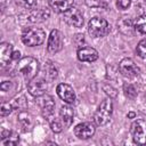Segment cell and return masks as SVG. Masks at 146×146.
<instances>
[{
	"label": "cell",
	"instance_id": "44dd1931",
	"mask_svg": "<svg viewBox=\"0 0 146 146\" xmlns=\"http://www.w3.org/2000/svg\"><path fill=\"white\" fill-rule=\"evenodd\" d=\"M135 31L140 34H146V15L137 17V19L135 21Z\"/></svg>",
	"mask_w": 146,
	"mask_h": 146
},
{
	"label": "cell",
	"instance_id": "52a82bcc",
	"mask_svg": "<svg viewBox=\"0 0 146 146\" xmlns=\"http://www.w3.org/2000/svg\"><path fill=\"white\" fill-rule=\"evenodd\" d=\"M120 73L125 78H135L139 74V68L131 58H123L119 64Z\"/></svg>",
	"mask_w": 146,
	"mask_h": 146
},
{
	"label": "cell",
	"instance_id": "9a60e30c",
	"mask_svg": "<svg viewBox=\"0 0 146 146\" xmlns=\"http://www.w3.org/2000/svg\"><path fill=\"white\" fill-rule=\"evenodd\" d=\"M13 46L7 42H2L0 44V60L2 65L8 64L9 62H13Z\"/></svg>",
	"mask_w": 146,
	"mask_h": 146
},
{
	"label": "cell",
	"instance_id": "5bb4252c",
	"mask_svg": "<svg viewBox=\"0 0 146 146\" xmlns=\"http://www.w3.org/2000/svg\"><path fill=\"white\" fill-rule=\"evenodd\" d=\"M75 0H49L50 8L56 13H65L71 9Z\"/></svg>",
	"mask_w": 146,
	"mask_h": 146
},
{
	"label": "cell",
	"instance_id": "7402d4cb",
	"mask_svg": "<svg viewBox=\"0 0 146 146\" xmlns=\"http://www.w3.org/2000/svg\"><path fill=\"white\" fill-rule=\"evenodd\" d=\"M11 105H13L14 108L19 110V112H21V111H25V110H26V107H27V102H26V98H25L23 95H21V96L16 97V98L13 100Z\"/></svg>",
	"mask_w": 146,
	"mask_h": 146
},
{
	"label": "cell",
	"instance_id": "3957f363",
	"mask_svg": "<svg viewBox=\"0 0 146 146\" xmlns=\"http://www.w3.org/2000/svg\"><path fill=\"white\" fill-rule=\"evenodd\" d=\"M113 112V104L111 98L104 99L102 104L98 106L97 111L94 114V121L97 125H105L110 122L111 115Z\"/></svg>",
	"mask_w": 146,
	"mask_h": 146
},
{
	"label": "cell",
	"instance_id": "1f68e13d",
	"mask_svg": "<svg viewBox=\"0 0 146 146\" xmlns=\"http://www.w3.org/2000/svg\"><path fill=\"white\" fill-rule=\"evenodd\" d=\"M135 115H136V114H135L133 112H130V113H128V115H127V116H128L129 119H133V117H135Z\"/></svg>",
	"mask_w": 146,
	"mask_h": 146
},
{
	"label": "cell",
	"instance_id": "cb8c5ba5",
	"mask_svg": "<svg viewBox=\"0 0 146 146\" xmlns=\"http://www.w3.org/2000/svg\"><path fill=\"white\" fill-rule=\"evenodd\" d=\"M123 89H124V94L128 98H131L133 99L136 96H137V91L135 89V87L132 84H129V83H124L123 86Z\"/></svg>",
	"mask_w": 146,
	"mask_h": 146
},
{
	"label": "cell",
	"instance_id": "ac0fdd59",
	"mask_svg": "<svg viewBox=\"0 0 146 146\" xmlns=\"http://www.w3.org/2000/svg\"><path fill=\"white\" fill-rule=\"evenodd\" d=\"M73 116H74V112L72 110V107L64 105L60 107L59 110V117L62 123L64 124V127H70L73 122Z\"/></svg>",
	"mask_w": 146,
	"mask_h": 146
},
{
	"label": "cell",
	"instance_id": "9c48e42d",
	"mask_svg": "<svg viewBox=\"0 0 146 146\" xmlns=\"http://www.w3.org/2000/svg\"><path fill=\"white\" fill-rule=\"evenodd\" d=\"M64 21L73 27H81L83 25V15L79 9L72 7L64 13Z\"/></svg>",
	"mask_w": 146,
	"mask_h": 146
},
{
	"label": "cell",
	"instance_id": "ba28073f",
	"mask_svg": "<svg viewBox=\"0 0 146 146\" xmlns=\"http://www.w3.org/2000/svg\"><path fill=\"white\" fill-rule=\"evenodd\" d=\"M62 47H63V34L58 30H52L48 38L47 50L50 54H56L62 49Z\"/></svg>",
	"mask_w": 146,
	"mask_h": 146
},
{
	"label": "cell",
	"instance_id": "f1b7e54d",
	"mask_svg": "<svg viewBox=\"0 0 146 146\" xmlns=\"http://www.w3.org/2000/svg\"><path fill=\"white\" fill-rule=\"evenodd\" d=\"M63 125L64 124L62 123V121H58V120H54L50 122V128L54 132H60L63 130Z\"/></svg>",
	"mask_w": 146,
	"mask_h": 146
},
{
	"label": "cell",
	"instance_id": "e0dca14e",
	"mask_svg": "<svg viewBox=\"0 0 146 146\" xmlns=\"http://www.w3.org/2000/svg\"><path fill=\"white\" fill-rule=\"evenodd\" d=\"M117 29L124 35H131L135 31V23L129 17H122L117 22Z\"/></svg>",
	"mask_w": 146,
	"mask_h": 146
},
{
	"label": "cell",
	"instance_id": "d6986e66",
	"mask_svg": "<svg viewBox=\"0 0 146 146\" xmlns=\"http://www.w3.org/2000/svg\"><path fill=\"white\" fill-rule=\"evenodd\" d=\"M19 143V136L15 131L3 130L1 132V145H17Z\"/></svg>",
	"mask_w": 146,
	"mask_h": 146
},
{
	"label": "cell",
	"instance_id": "277c9868",
	"mask_svg": "<svg viewBox=\"0 0 146 146\" xmlns=\"http://www.w3.org/2000/svg\"><path fill=\"white\" fill-rule=\"evenodd\" d=\"M111 30L108 22L100 17H94L88 23V32L94 38L105 36Z\"/></svg>",
	"mask_w": 146,
	"mask_h": 146
},
{
	"label": "cell",
	"instance_id": "f546056e",
	"mask_svg": "<svg viewBox=\"0 0 146 146\" xmlns=\"http://www.w3.org/2000/svg\"><path fill=\"white\" fill-rule=\"evenodd\" d=\"M131 5V0H116V7L121 10H125Z\"/></svg>",
	"mask_w": 146,
	"mask_h": 146
},
{
	"label": "cell",
	"instance_id": "8fae6325",
	"mask_svg": "<svg viewBox=\"0 0 146 146\" xmlns=\"http://www.w3.org/2000/svg\"><path fill=\"white\" fill-rule=\"evenodd\" d=\"M36 103L40 106L43 116L48 117L52 114L54 108H55V102L51 96L46 95V94L42 96H39V97H36Z\"/></svg>",
	"mask_w": 146,
	"mask_h": 146
},
{
	"label": "cell",
	"instance_id": "d4e9b609",
	"mask_svg": "<svg viewBox=\"0 0 146 146\" xmlns=\"http://www.w3.org/2000/svg\"><path fill=\"white\" fill-rule=\"evenodd\" d=\"M136 50H137V54H138L139 57L146 58V39H143V40L139 41Z\"/></svg>",
	"mask_w": 146,
	"mask_h": 146
},
{
	"label": "cell",
	"instance_id": "4dcf8cb0",
	"mask_svg": "<svg viewBox=\"0 0 146 146\" xmlns=\"http://www.w3.org/2000/svg\"><path fill=\"white\" fill-rule=\"evenodd\" d=\"M86 3L89 7H104L105 6L104 0H86Z\"/></svg>",
	"mask_w": 146,
	"mask_h": 146
},
{
	"label": "cell",
	"instance_id": "4316f807",
	"mask_svg": "<svg viewBox=\"0 0 146 146\" xmlns=\"http://www.w3.org/2000/svg\"><path fill=\"white\" fill-rule=\"evenodd\" d=\"M13 108H14V107H13L11 104H9V103H2L1 108H0V114H1V116H7V115H9V114L11 113Z\"/></svg>",
	"mask_w": 146,
	"mask_h": 146
},
{
	"label": "cell",
	"instance_id": "7c38bea8",
	"mask_svg": "<svg viewBox=\"0 0 146 146\" xmlns=\"http://www.w3.org/2000/svg\"><path fill=\"white\" fill-rule=\"evenodd\" d=\"M56 92L58 95V97L64 100L65 103H73L75 100V92L73 90V88L67 84V83H59L56 88Z\"/></svg>",
	"mask_w": 146,
	"mask_h": 146
},
{
	"label": "cell",
	"instance_id": "d6a6232c",
	"mask_svg": "<svg viewBox=\"0 0 146 146\" xmlns=\"http://www.w3.org/2000/svg\"><path fill=\"white\" fill-rule=\"evenodd\" d=\"M144 2H145V3H146V0H144Z\"/></svg>",
	"mask_w": 146,
	"mask_h": 146
},
{
	"label": "cell",
	"instance_id": "8992f818",
	"mask_svg": "<svg viewBox=\"0 0 146 146\" xmlns=\"http://www.w3.org/2000/svg\"><path fill=\"white\" fill-rule=\"evenodd\" d=\"M47 81L43 78H33L32 80L29 81L27 83V90L30 92V95H32L33 97H39L46 94L47 91Z\"/></svg>",
	"mask_w": 146,
	"mask_h": 146
},
{
	"label": "cell",
	"instance_id": "83f0119b",
	"mask_svg": "<svg viewBox=\"0 0 146 146\" xmlns=\"http://www.w3.org/2000/svg\"><path fill=\"white\" fill-rule=\"evenodd\" d=\"M103 89H104L105 94H106L111 99H112V98H115V97L117 96V91H116L112 86H110V84H104Z\"/></svg>",
	"mask_w": 146,
	"mask_h": 146
},
{
	"label": "cell",
	"instance_id": "30bf717a",
	"mask_svg": "<svg viewBox=\"0 0 146 146\" xmlns=\"http://www.w3.org/2000/svg\"><path fill=\"white\" fill-rule=\"evenodd\" d=\"M95 124L91 122H82L74 128V135L79 139H89L95 135Z\"/></svg>",
	"mask_w": 146,
	"mask_h": 146
},
{
	"label": "cell",
	"instance_id": "603a6c76",
	"mask_svg": "<svg viewBox=\"0 0 146 146\" xmlns=\"http://www.w3.org/2000/svg\"><path fill=\"white\" fill-rule=\"evenodd\" d=\"M43 72H44V75L48 76L50 80H52V79H55L57 76V68H56L55 64L51 63V62H49V63H47L44 65Z\"/></svg>",
	"mask_w": 146,
	"mask_h": 146
},
{
	"label": "cell",
	"instance_id": "2e32d148",
	"mask_svg": "<svg viewBox=\"0 0 146 146\" xmlns=\"http://www.w3.org/2000/svg\"><path fill=\"white\" fill-rule=\"evenodd\" d=\"M50 13L47 8H39V9H33L30 15H29V21L33 23H41L48 19Z\"/></svg>",
	"mask_w": 146,
	"mask_h": 146
},
{
	"label": "cell",
	"instance_id": "6da1fadb",
	"mask_svg": "<svg viewBox=\"0 0 146 146\" xmlns=\"http://www.w3.org/2000/svg\"><path fill=\"white\" fill-rule=\"evenodd\" d=\"M17 71L27 81L36 76L39 72V62L33 57H23L17 63Z\"/></svg>",
	"mask_w": 146,
	"mask_h": 146
},
{
	"label": "cell",
	"instance_id": "ffe728a7",
	"mask_svg": "<svg viewBox=\"0 0 146 146\" xmlns=\"http://www.w3.org/2000/svg\"><path fill=\"white\" fill-rule=\"evenodd\" d=\"M17 122L21 124V127L25 131V130L30 129V127L32 125V116L26 111H21L17 116Z\"/></svg>",
	"mask_w": 146,
	"mask_h": 146
},
{
	"label": "cell",
	"instance_id": "4fadbf2b",
	"mask_svg": "<svg viewBox=\"0 0 146 146\" xmlns=\"http://www.w3.org/2000/svg\"><path fill=\"white\" fill-rule=\"evenodd\" d=\"M78 58L81 62H95L98 58V52L96 49L91 48V47H81L78 50Z\"/></svg>",
	"mask_w": 146,
	"mask_h": 146
},
{
	"label": "cell",
	"instance_id": "484cf974",
	"mask_svg": "<svg viewBox=\"0 0 146 146\" xmlns=\"http://www.w3.org/2000/svg\"><path fill=\"white\" fill-rule=\"evenodd\" d=\"M16 5L22 7V8H25V9H30L32 7L35 6L36 1L35 0H15Z\"/></svg>",
	"mask_w": 146,
	"mask_h": 146
},
{
	"label": "cell",
	"instance_id": "5b68a950",
	"mask_svg": "<svg viewBox=\"0 0 146 146\" xmlns=\"http://www.w3.org/2000/svg\"><path fill=\"white\" fill-rule=\"evenodd\" d=\"M130 132L132 139L138 145L146 144V120L145 119H137L132 122Z\"/></svg>",
	"mask_w": 146,
	"mask_h": 146
},
{
	"label": "cell",
	"instance_id": "7a4b0ae2",
	"mask_svg": "<svg viewBox=\"0 0 146 146\" xmlns=\"http://www.w3.org/2000/svg\"><path fill=\"white\" fill-rule=\"evenodd\" d=\"M46 39V33L40 27H27L23 31L22 41L25 46L35 47L43 43Z\"/></svg>",
	"mask_w": 146,
	"mask_h": 146
}]
</instances>
